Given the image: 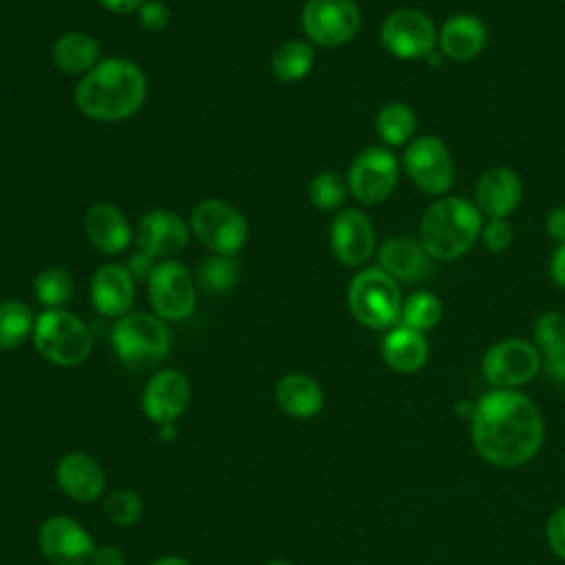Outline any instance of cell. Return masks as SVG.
<instances>
[{
	"label": "cell",
	"instance_id": "cell-1",
	"mask_svg": "<svg viewBox=\"0 0 565 565\" xmlns=\"http://www.w3.org/2000/svg\"><path fill=\"white\" fill-rule=\"evenodd\" d=\"M543 435L539 406L514 388H494L475 402L470 415L472 446L492 466L527 463L539 452Z\"/></svg>",
	"mask_w": 565,
	"mask_h": 565
},
{
	"label": "cell",
	"instance_id": "cell-2",
	"mask_svg": "<svg viewBox=\"0 0 565 565\" xmlns=\"http://www.w3.org/2000/svg\"><path fill=\"white\" fill-rule=\"evenodd\" d=\"M143 99L146 75L135 62L124 57L97 62L75 88L77 108L97 121L128 119L141 108Z\"/></svg>",
	"mask_w": 565,
	"mask_h": 565
},
{
	"label": "cell",
	"instance_id": "cell-3",
	"mask_svg": "<svg viewBox=\"0 0 565 565\" xmlns=\"http://www.w3.org/2000/svg\"><path fill=\"white\" fill-rule=\"evenodd\" d=\"M481 212L461 196H444L426 207L419 221V241L433 260L463 256L481 234Z\"/></svg>",
	"mask_w": 565,
	"mask_h": 565
},
{
	"label": "cell",
	"instance_id": "cell-4",
	"mask_svg": "<svg viewBox=\"0 0 565 565\" xmlns=\"http://www.w3.org/2000/svg\"><path fill=\"white\" fill-rule=\"evenodd\" d=\"M402 294L382 267H369L353 276L349 285V309L369 329H388L399 320Z\"/></svg>",
	"mask_w": 565,
	"mask_h": 565
},
{
	"label": "cell",
	"instance_id": "cell-5",
	"mask_svg": "<svg viewBox=\"0 0 565 565\" xmlns=\"http://www.w3.org/2000/svg\"><path fill=\"white\" fill-rule=\"evenodd\" d=\"M33 344L42 358L60 366H75L90 353V331L64 309H46L35 318Z\"/></svg>",
	"mask_w": 565,
	"mask_h": 565
},
{
	"label": "cell",
	"instance_id": "cell-6",
	"mask_svg": "<svg viewBox=\"0 0 565 565\" xmlns=\"http://www.w3.org/2000/svg\"><path fill=\"white\" fill-rule=\"evenodd\" d=\"M113 347L126 366L146 369L166 358L170 349V333L159 318L132 311L117 320L113 329Z\"/></svg>",
	"mask_w": 565,
	"mask_h": 565
},
{
	"label": "cell",
	"instance_id": "cell-7",
	"mask_svg": "<svg viewBox=\"0 0 565 565\" xmlns=\"http://www.w3.org/2000/svg\"><path fill=\"white\" fill-rule=\"evenodd\" d=\"M190 221L196 238L214 254L234 256L247 241L245 216L227 201H201Z\"/></svg>",
	"mask_w": 565,
	"mask_h": 565
},
{
	"label": "cell",
	"instance_id": "cell-8",
	"mask_svg": "<svg viewBox=\"0 0 565 565\" xmlns=\"http://www.w3.org/2000/svg\"><path fill=\"white\" fill-rule=\"evenodd\" d=\"M300 22L313 44L340 46L358 35L362 15L353 0H307Z\"/></svg>",
	"mask_w": 565,
	"mask_h": 565
},
{
	"label": "cell",
	"instance_id": "cell-9",
	"mask_svg": "<svg viewBox=\"0 0 565 565\" xmlns=\"http://www.w3.org/2000/svg\"><path fill=\"white\" fill-rule=\"evenodd\" d=\"M404 170L417 190L426 194H444L455 183V163L439 137L422 135L404 150Z\"/></svg>",
	"mask_w": 565,
	"mask_h": 565
},
{
	"label": "cell",
	"instance_id": "cell-10",
	"mask_svg": "<svg viewBox=\"0 0 565 565\" xmlns=\"http://www.w3.org/2000/svg\"><path fill=\"white\" fill-rule=\"evenodd\" d=\"M541 353L523 338H508L492 344L481 362L483 377L497 388H516L541 371Z\"/></svg>",
	"mask_w": 565,
	"mask_h": 565
},
{
	"label": "cell",
	"instance_id": "cell-11",
	"mask_svg": "<svg viewBox=\"0 0 565 565\" xmlns=\"http://www.w3.org/2000/svg\"><path fill=\"white\" fill-rule=\"evenodd\" d=\"M384 49L399 60L428 57L437 49V31L433 20L417 9H397L384 22L380 31Z\"/></svg>",
	"mask_w": 565,
	"mask_h": 565
},
{
	"label": "cell",
	"instance_id": "cell-12",
	"mask_svg": "<svg viewBox=\"0 0 565 565\" xmlns=\"http://www.w3.org/2000/svg\"><path fill=\"white\" fill-rule=\"evenodd\" d=\"M399 163L388 148L371 146L364 148L349 168L347 185L360 203H380L397 185Z\"/></svg>",
	"mask_w": 565,
	"mask_h": 565
},
{
	"label": "cell",
	"instance_id": "cell-13",
	"mask_svg": "<svg viewBox=\"0 0 565 565\" xmlns=\"http://www.w3.org/2000/svg\"><path fill=\"white\" fill-rule=\"evenodd\" d=\"M148 298L159 318L183 320L194 311V280L181 263L161 260L148 278Z\"/></svg>",
	"mask_w": 565,
	"mask_h": 565
},
{
	"label": "cell",
	"instance_id": "cell-14",
	"mask_svg": "<svg viewBox=\"0 0 565 565\" xmlns=\"http://www.w3.org/2000/svg\"><path fill=\"white\" fill-rule=\"evenodd\" d=\"M40 550L53 565H86L93 561L90 534L68 516H51L40 527Z\"/></svg>",
	"mask_w": 565,
	"mask_h": 565
},
{
	"label": "cell",
	"instance_id": "cell-15",
	"mask_svg": "<svg viewBox=\"0 0 565 565\" xmlns=\"http://www.w3.org/2000/svg\"><path fill=\"white\" fill-rule=\"evenodd\" d=\"M333 256L347 265L358 267L369 260L375 247V232L369 216L362 210L349 207L335 214L329 230Z\"/></svg>",
	"mask_w": 565,
	"mask_h": 565
},
{
	"label": "cell",
	"instance_id": "cell-16",
	"mask_svg": "<svg viewBox=\"0 0 565 565\" xmlns=\"http://www.w3.org/2000/svg\"><path fill=\"white\" fill-rule=\"evenodd\" d=\"M190 399V384L181 371L168 369L159 371L146 384L141 406L148 419L154 424H174L177 417L185 411Z\"/></svg>",
	"mask_w": 565,
	"mask_h": 565
},
{
	"label": "cell",
	"instance_id": "cell-17",
	"mask_svg": "<svg viewBox=\"0 0 565 565\" xmlns=\"http://www.w3.org/2000/svg\"><path fill=\"white\" fill-rule=\"evenodd\" d=\"M523 196V183L519 174L505 166L488 168L475 188V205L488 218L510 216Z\"/></svg>",
	"mask_w": 565,
	"mask_h": 565
},
{
	"label": "cell",
	"instance_id": "cell-18",
	"mask_svg": "<svg viewBox=\"0 0 565 565\" xmlns=\"http://www.w3.org/2000/svg\"><path fill=\"white\" fill-rule=\"evenodd\" d=\"M137 247L150 256H172L188 245L185 221L172 210H152L141 216L135 234Z\"/></svg>",
	"mask_w": 565,
	"mask_h": 565
},
{
	"label": "cell",
	"instance_id": "cell-19",
	"mask_svg": "<svg viewBox=\"0 0 565 565\" xmlns=\"http://www.w3.org/2000/svg\"><path fill=\"white\" fill-rule=\"evenodd\" d=\"M377 260L393 280L417 282L433 271V256L426 252L419 238L393 236L380 245Z\"/></svg>",
	"mask_w": 565,
	"mask_h": 565
},
{
	"label": "cell",
	"instance_id": "cell-20",
	"mask_svg": "<svg viewBox=\"0 0 565 565\" xmlns=\"http://www.w3.org/2000/svg\"><path fill=\"white\" fill-rule=\"evenodd\" d=\"M90 302L102 316H126L135 302V278L124 265H102L90 278Z\"/></svg>",
	"mask_w": 565,
	"mask_h": 565
},
{
	"label": "cell",
	"instance_id": "cell-21",
	"mask_svg": "<svg viewBox=\"0 0 565 565\" xmlns=\"http://www.w3.org/2000/svg\"><path fill=\"white\" fill-rule=\"evenodd\" d=\"M488 42L486 24L475 15H452L444 22L441 31L437 33V49L441 55L455 62H468L477 57Z\"/></svg>",
	"mask_w": 565,
	"mask_h": 565
},
{
	"label": "cell",
	"instance_id": "cell-22",
	"mask_svg": "<svg viewBox=\"0 0 565 565\" xmlns=\"http://www.w3.org/2000/svg\"><path fill=\"white\" fill-rule=\"evenodd\" d=\"M84 230L88 241L104 254H119L132 241L126 216L110 203L90 205L84 214Z\"/></svg>",
	"mask_w": 565,
	"mask_h": 565
},
{
	"label": "cell",
	"instance_id": "cell-23",
	"mask_svg": "<svg viewBox=\"0 0 565 565\" xmlns=\"http://www.w3.org/2000/svg\"><path fill=\"white\" fill-rule=\"evenodd\" d=\"M60 488L75 501H93L104 490V472L99 463L84 452H68L55 468Z\"/></svg>",
	"mask_w": 565,
	"mask_h": 565
},
{
	"label": "cell",
	"instance_id": "cell-24",
	"mask_svg": "<svg viewBox=\"0 0 565 565\" xmlns=\"http://www.w3.org/2000/svg\"><path fill=\"white\" fill-rule=\"evenodd\" d=\"M382 358L397 373L419 371L428 358V344L424 333L404 324L391 329L382 340Z\"/></svg>",
	"mask_w": 565,
	"mask_h": 565
},
{
	"label": "cell",
	"instance_id": "cell-25",
	"mask_svg": "<svg viewBox=\"0 0 565 565\" xmlns=\"http://www.w3.org/2000/svg\"><path fill=\"white\" fill-rule=\"evenodd\" d=\"M276 399L280 408L294 417H313L324 406V395L318 382L302 373L285 375L276 386Z\"/></svg>",
	"mask_w": 565,
	"mask_h": 565
},
{
	"label": "cell",
	"instance_id": "cell-26",
	"mask_svg": "<svg viewBox=\"0 0 565 565\" xmlns=\"http://www.w3.org/2000/svg\"><path fill=\"white\" fill-rule=\"evenodd\" d=\"M99 60V44L93 35L71 31L53 44V62L62 73L79 75L88 73L97 66Z\"/></svg>",
	"mask_w": 565,
	"mask_h": 565
},
{
	"label": "cell",
	"instance_id": "cell-27",
	"mask_svg": "<svg viewBox=\"0 0 565 565\" xmlns=\"http://www.w3.org/2000/svg\"><path fill=\"white\" fill-rule=\"evenodd\" d=\"M313 66V49L302 40H287L278 44L271 55V73L280 82H300Z\"/></svg>",
	"mask_w": 565,
	"mask_h": 565
},
{
	"label": "cell",
	"instance_id": "cell-28",
	"mask_svg": "<svg viewBox=\"0 0 565 565\" xmlns=\"http://www.w3.org/2000/svg\"><path fill=\"white\" fill-rule=\"evenodd\" d=\"M417 128V117L411 106L402 102L386 104L375 119V130L386 146H404Z\"/></svg>",
	"mask_w": 565,
	"mask_h": 565
},
{
	"label": "cell",
	"instance_id": "cell-29",
	"mask_svg": "<svg viewBox=\"0 0 565 565\" xmlns=\"http://www.w3.org/2000/svg\"><path fill=\"white\" fill-rule=\"evenodd\" d=\"M33 313L20 300L0 302V349H18L33 331Z\"/></svg>",
	"mask_w": 565,
	"mask_h": 565
},
{
	"label": "cell",
	"instance_id": "cell-30",
	"mask_svg": "<svg viewBox=\"0 0 565 565\" xmlns=\"http://www.w3.org/2000/svg\"><path fill=\"white\" fill-rule=\"evenodd\" d=\"M441 316H444V305L435 294L415 291L402 302L399 320L404 327L424 333V331L437 327Z\"/></svg>",
	"mask_w": 565,
	"mask_h": 565
},
{
	"label": "cell",
	"instance_id": "cell-31",
	"mask_svg": "<svg viewBox=\"0 0 565 565\" xmlns=\"http://www.w3.org/2000/svg\"><path fill=\"white\" fill-rule=\"evenodd\" d=\"M238 280V263L234 256L214 254L207 256L196 271V282L207 294H225L230 291Z\"/></svg>",
	"mask_w": 565,
	"mask_h": 565
},
{
	"label": "cell",
	"instance_id": "cell-32",
	"mask_svg": "<svg viewBox=\"0 0 565 565\" xmlns=\"http://www.w3.org/2000/svg\"><path fill=\"white\" fill-rule=\"evenodd\" d=\"M73 280L62 267H46L35 278V296L49 309H60L71 300Z\"/></svg>",
	"mask_w": 565,
	"mask_h": 565
},
{
	"label": "cell",
	"instance_id": "cell-33",
	"mask_svg": "<svg viewBox=\"0 0 565 565\" xmlns=\"http://www.w3.org/2000/svg\"><path fill=\"white\" fill-rule=\"evenodd\" d=\"M534 347L541 358L565 351V316L561 311L543 313L534 324Z\"/></svg>",
	"mask_w": 565,
	"mask_h": 565
},
{
	"label": "cell",
	"instance_id": "cell-34",
	"mask_svg": "<svg viewBox=\"0 0 565 565\" xmlns=\"http://www.w3.org/2000/svg\"><path fill=\"white\" fill-rule=\"evenodd\" d=\"M347 183L335 172H320L309 183V199L318 210H338L347 199Z\"/></svg>",
	"mask_w": 565,
	"mask_h": 565
},
{
	"label": "cell",
	"instance_id": "cell-35",
	"mask_svg": "<svg viewBox=\"0 0 565 565\" xmlns=\"http://www.w3.org/2000/svg\"><path fill=\"white\" fill-rule=\"evenodd\" d=\"M106 516L115 525H132L143 510V503L135 490H117L104 503Z\"/></svg>",
	"mask_w": 565,
	"mask_h": 565
},
{
	"label": "cell",
	"instance_id": "cell-36",
	"mask_svg": "<svg viewBox=\"0 0 565 565\" xmlns=\"http://www.w3.org/2000/svg\"><path fill=\"white\" fill-rule=\"evenodd\" d=\"M512 225L505 218H488L486 225H481V241L490 252H503L512 245Z\"/></svg>",
	"mask_w": 565,
	"mask_h": 565
},
{
	"label": "cell",
	"instance_id": "cell-37",
	"mask_svg": "<svg viewBox=\"0 0 565 565\" xmlns=\"http://www.w3.org/2000/svg\"><path fill=\"white\" fill-rule=\"evenodd\" d=\"M545 536H547V543L554 550V554L565 561V505L556 508L550 514Z\"/></svg>",
	"mask_w": 565,
	"mask_h": 565
},
{
	"label": "cell",
	"instance_id": "cell-38",
	"mask_svg": "<svg viewBox=\"0 0 565 565\" xmlns=\"http://www.w3.org/2000/svg\"><path fill=\"white\" fill-rule=\"evenodd\" d=\"M168 20H170V11L161 0H146L139 9V22L148 31L166 29Z\"/></svg>",
	"mask_w": 565,
	"mask_h": 565
},
{
	"label": "cell",
	"instance_id": "cell-39",
	"mask_svg": "<svg viewBox=\"0 0 565 565\" xmlns=\"http://www.w3.org/2000/svg\"><path fill=\"white\" fill-rule=\"evenodd\" d=\"M157 267V263H154V256H150V254H146V252H135L130 258H128V263H126V269L130 271V276L135 278V280H146L148 282V278H150V274H152V269Z\"/></svg>",
	"mask_w": 565,
	"mask_h": 565
},
{
	"label": "cell",
	"instance_id": "cell-40",
	"mask_svg": "<svg viewBox=\"0 0 565 565\" xmlns=\"http://www.w3.org/2000/svg\"><path fill=\"white\" fill-rule=\"evenodd\" d=\"M545 232L558 245L565 243V205H556L550 210V214L545 216Z\"/></svg>",
	"mask_w": 565,
	"mask_h": 565
},
{
	"label": "cell",
	"instance_id": "cell-41",
	"mask_svg": "<svg viewBox=\"0 0 565 565\" xmlns=\"http://www.w3.org/2000/svg\"><path fill=\"white\" fill-rule=\"evenodd\" d=\"M545 375L556 382V384H565V351L556 353V355H550V358H543L541 362Z\"/></svg>",
	"mask_w": 565,
	"mask_h": 565
},
{
	"label": "cell",
	"instance_id": "cell-42",
	"mask_svg": "<svg viewBox=\"0 0 565 565\" xmlns=\"http://www.w3.org/2000/svg\"><path fill=\"white\" fill-rule=\"evenodd\" d=\"M90 563L93 565H126L124 563V554L117 547H113V545H104V547L95 550Z\"/></svg>",
	"mask_w": 565,
	"mask_h": 565
},
{
	"label": "cell",
	"instance_id": "cell-43",
	"mask_svg": "<svg viewBox=\"0 0 565 565\" xmlns=\"http://www.w3.org/2000/svg\"><path fill=\"white\" fill-rule=\"evenodd\" d=\"M550 274L558 287L565 289V243H561L550 260Z\"/></svg>",
	"mask_w": 565,
	"mask_h": 565
},
{
	"label": "cell",
	"instance_id": "cell-44",
	"mask_svg": "<svg viewBox=\"0 0 565 565\" xmlns=\"http://www.w3.org/2000/svg\"><path fill=\"white\" fill-rule=\"evenodd\" d=\"M97 2L104 9L115 11V13H132V11H139L146 0H97Z\"/></svg>",
	"mask_w": 565,
	"mask_h": 565
},
{
	"label": "cell",
	"instance_id": "cell-45",
	"mask_svg": "<svg viewBox=\"0 0 565 565\" xmlns=\"http://www.w3.org/2000/svg\"><path fill=\"white\" fill-rule=\"evenodd\" d=\"M159 437H161V441H172L177 437L174 424H161L159 426Z\"/></svg>",
	"mask_w": 565,
	"mask_h": 565
},
{
	"label": "cell",
	"instance_id": "cell-46",
	"mask_svg": "<svg viewBox=\"0 0 565 565\" xmlns=\"http://www.w3.org/2000/svg\"><path fill=\"white\" fill-rule=\"evenodd\" d=\"M152 565H190V563L183 561V558H179V556H163V558L154 561Z\"/></svg>",
	"mask_w": 565,
	"mask_h": 565
},
{
	"label": "cell",
	"instance_id": "cell-47",
	"mask_svg": "<svg viewBox=\"0 0 565 565\" xmlns=\"http://www.w3.org/2000/svg\"><path fill=\"white\" fill-rule=\"evenodd\" d=\"M265 565H294V563H289V561H269Z\"/></svg>",
	"mask_w": 565,
	"mask_h": 565
}]
</instances>
